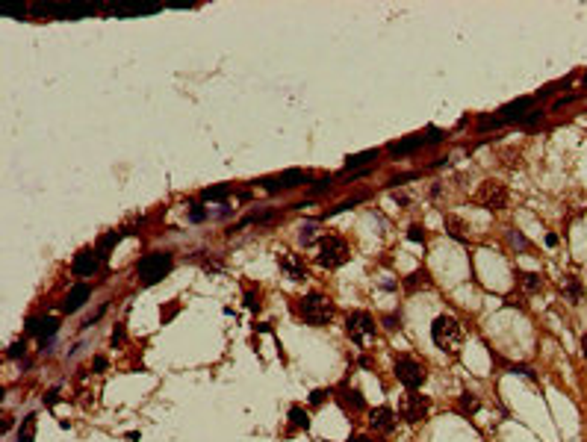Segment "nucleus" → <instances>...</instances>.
Returning a JSON list of instances; mask_svg holds the SVG:
<instances>
[{"mask_svg": "<svg viewBox=\"0 0 587 442\" xmlns=\"http://www.w3.org/2000/svg\"><path fill=\"white\" fill-rule=\"evenodd\" d=\"M89 295H92V289H89V286H86V283H77L74 289H71V292H68V298H65V304H62V310H65V313H77V310H80V307L89 301Z\"/></svg>", "mask_w": 587, "mask_h": 442, "instance_id": "obj_14", "label": "nucleus"}, {"mask_svg": "<svg viewBox=\"0 0 587 442\" xmlns=\"http://www.w3.org/2000/svg\"><path fill=\"white\" fill-rule=\"evenodd\" d=\"M582 357H585V360H587V333H585V336H582Z\"/></svg>", "mask_w": 587, "mask_h": 442, "instance_id": "obj_44", "label": "nucleus"}, {"mask_svg": "<svg viewBox=\"0 0 587 442\" xmlns=\"http://www.w3.org/2000/svg\"><path fill=\"white\" fill-rule=\"evenodd\" d=\"M395 321H398V318H395V316H387V318H384V324H387V327H390V330H395V327H398V324H395Z\"/></svg>", "mask_w": 587, "mask_h": 442, "instance_id": "obj_42", "label": "nucleus"}, {"mask_svg": "<svg viewBox=\"0 0 587 442\" xmlns=\"http://www.w3.org/2000/svg\"><path fill=\"white\" fill-rule=\"evenodd\" d=\"M431 339H434V345L440 348V351H446V354H457V348H460V342H463V330H460L457 318L437 316V318H434V324H431Z\"/></svg>", "mask_w": 587, "mask_h": 442, "instance_id": "obj_1", "label": "nucleus"}, {"mask_svg": "<svg viewBox=\"0 0 587 442\" xmlns=\"http://www.w3.org/2000/svg\"><path fill=\"white\" fill-rule=\"evenodd\" d=\"M348 442H372V440H366V437H351Z\"/></svg>", "mask_w": 587, "mask_h": 442, "instance_id": "obj_45", "label": "nucleus"}, {"mask_svg": "<svg viewBox=\"0 0 587 442\" xmlns=\"http://www.w3.org/2000/svg\"><path fill=\"white\" fill-rule=\"evenodd\" d=\"M437 142H443V133H440L437 127H431V130L425 133V145H437Z\"/></svg>", "mask_w": 587, "mask_h": 442, "instance_id": "obj_33", "label": "nucleus"}, {"mask_svg": "<svg viewBox=\"0 0 587 442\" xmlns=\"http://www.w3.org/2000/svg\"><path fill=\"white\" fill-rule=\"evenodd\" d=\"M499 124H502V118H490V115L478 118V130H496Z\"/></svg>", "mask_w": 587, "mask_h": 442, "instance_id": "obj_31", "label": "nucleus"}, {"mask_svg": "<svg viewBox=\"0 0 587 442\" xmlns=\"http://www.w3.org/2000/svg\"><path fill=\"white\" fill-rule=\"evenodd\" d=\"M56 398H59V392H56V389H53V392H47V398H44V401H47V404H50V407H53V404H56Z\"/></svg>", "mask_w": 587, "mask_h": 442, "instance_id": "obj_41", "label": "nucleus"}, {"mask_svg": "<svg viewBox=\"0 0 587 442\" xmlns=\"http://www.w3.org/2000/svg\"><path fill=\"white\" fill-rule=\"evenodd\" d=\"M290 422H293V428H310V416H307V410H301V407H293L290 410Z\"/></svg>", "mask_w": 587, "mask_h": 442, "instance_id": "obj_24", "label": "nucleus"}, {"mask_svg": "<svg viewBox=\"0 0 587 442\" xmlns=\"http://www.w3.org/2000/svg\"><path fill=\"white\" fill-rule=\"evenodd\" d=\"M33 12H50V15H59V18H86V15L95 12V6H89V3H50V6L35 3Z\"/></svg>", "mask_w": 587, "mask_h": 442, "instance_id": "obj_8", "label": "nucleus"}, {"mask_svg": "<svg viewBox=\"0 0 587 442\" xmlns=\"http://www.w3.org/2000/svg\"><path fill=\"white\" fill-rule=\"evenodd\" d=\"M407 239H410V242H425V227L413 224V227L407 230Z\"/></svg>", "mask_w": 587, "mask_h": 442, "instance_id": "obj_30", "label": "nucleus"}, {"mask_svg": "<svg viewBox=\"0 0 587 442\" xmlns=\"http://www.w3.org/2000/svg\"><path fill=\"white\" fill-rule=\"evenodd\" d=\"M18 354H24V342H15L9 348V357H18Z\"/></svg>", "mask_w": 587, "mask_h": 442, "instance_id": "obj_37", "label": "nucleus"}, {"mask_svg": "<svg viewBox=\"0 0 587 442\" xmlns=\"http://www.w3.org/2000/svg\"><path fill=\"white\" fill-rule=\"evenodd\" d=\"M109 12L118 18H136V15H154L160 12V6H109Z\"/></svg>", "mask_w": 587, "mask_h": 442, "instance_id": "obj_18", "label": "nucleus"}, {"mask_svg": "<svg viewBox=\"0 0 587 442\" xmlns=\"http://www.w3.org/2000/svg\"><path fill=\"white\" fill-rule=\"evenodd\" d=\"M316 239V227L313 224H307V227H301V245H310Z\"/></svg>", "mask_w": 587, "mask_h": 442, "instance_id": "obj_32", "label": "nucleus"}, {"mask_svg": "<svg viewBox=\"0 0 587 442\" xmlns=\"http://www.w3.org/2000/svg\"><path fill=\"white\" fill-rule=\"evenodd\" d=\"M121 236H124V233H106V236L100 239V245H98V253H100V256H106V253L112 251V248L121 242Z\"/></svg>", "mask_w": 587, "mask_h": 442, "instance_id": "obj_22", "label": "nucleus"}, {"mask_svg": "<svg viewBox=\"0 0 587 442\" xmlns=\"http://www.w3.org/2000/svg\"><path fill=\"white\" fill-rule=\"evenodd\" d=\"M298 316L304 318L307 324H313V327H325L327 321L333 318V304H330V298L319 295V292L304 295L298 301Z\"/></svg>", "mask_w": 587, "mask_h": 442, "instance_id": "obj_2", "label": "nucleus"}, {"mask_svg": "<svg viewBox=\"0 0 587 442\" xmlns=\"http://www.w3.org/2000/svg\"><path fill=\"white\" fill-rule=\"evenodd\" d=\"M95 369H98V372L106 369V357H95Z\"/></svg>", "mask_w": 587, "mask_h": 442, "instance_id": "obj_39", "label": "nucleus"}, {"mask_svg": "<svg viewBox=\"0 0 587 442\" xmlns=\"http://www.w3.org/2000/svg\"><path fill=\"white\" fill-rule=\"evenodd\" d=\"M546 245H549V248H555V245H558V236H555V233H549V236H546Z\"/></svg>", "mask_w": 587, "mask_h": 442, "instance_id": "obj_43", "label": "nucleus"}, {"mask_svg": "<svg viewBox=\"0 0 587 442\" xmlns=\"http://www.w3.org/2000/svg\"><path fill=\"white\" fill-rule=\"evenodd\" d=\"M124 342V327H115V333H112V345H121Z\"/></svg>", "mask_w": 587, "mask_h": 442, "instance_id": "obj_36", "label": "nucleus"}, {"mask_svg": "<svg viewBox=\"0 0 587 442\" xmlns=\"http://www.w3.org/2000/svg\"><path fill=\"white\" fill-rule=\"evenodd\" d=\"M339 401H342V407H345V410H354V413L363 410V395H360L357 389H348V386H345V389H339Z\"/></svg>", "mask_w": 587, "mask_h": 442, "instance_id": "obj_19", "label": "nucleus"}, {"mask_svg": "<svg viewBox=\"0 0 587 442\" xmlns=\"http://www.w3.org/2000/svg\"><path fill=\"white\" fill-rule=\"evenodd\" d=\"M189 219H192V221H204V219H207V213H204V210H198V207H195V210H192V216H189Z\"/></svg>", "mask_w": 587, "mask_h": 442, "instance_id": "obj_38", "label": "nucleus"}, {"mask_svg": "<svg viewBox=\"0 0 587 442\" xmlns=\"http://www.w3.org/2000/svg\"><path fill=\"white\" fill-rule=\"evenodd\" d=\"M260 183H263V189H269V192L293 189V186H301V183H310V174L301 171V168H290V171H284L278 177H269V180H260Z\"/></svg>", "mask_w": 587, "mask_h": 442, "instance_id": "obj_10", "label": "nucleus"}, {"mask_svg": "<svg viewBox=\"0 0 587 442\" xmlns=\"http://www.w3.org/2000/svg\"><path fill=\"white\" fill-rule=\"evenodd\" d=\"M395 413L390 410V407H375V410L369 413V425L378 431V434H392L395 431Z\"/></svg>", "mask_w": 587, "mask_h": 442, "instance_id": "obj_12", "label": "nucleus"}, {"mask_svg": "<svg viewBox=\"0 0 587 442\" xmlns=\"http://www.w3.org/2000/svg\"><path fill=\"white\" fill-rule=\"evenodd\" d=\"M531 109H534V97H520V100L502 106L499 112H502V121H522Z\"/></svg>", "mask_w": 587, "mask_h": 442, "instance_id": "obj_13", "label": "nucleus"}, {"mask_svg": "<svg viewBox=\"0 0 587 442\" xmlns=\"http://www.w3.org/2000/svg\"><path fill=\"white\" fill-rule=\"evenodd\" d=\"M425 283H428V280H425V271H413V274L404 280V286H407V289H419V286H425Z\"/></svg>", "mask_w": 587, "mask_h": 442, "instance_id": "obj_29", "label": "nucleus"}, {"mask_svg": "<svg viewBox=\"0 0 587 442\" xmlns=\"http://www.w3.org/2000/svg\"><path fill=\"white\" fill-rule=\"evenodd\" d=\"M520 286L525 292H537L540 286H543V277L537 274V271H522L520 274Z\"/></svg>", "mask_w": 587, "mask_h": 442, "instance_id": "obj_21", "label": "nucleus"}, {"mask_svg": "<svg viewBox=\"0 0 587 442\" xmlns=\"http://www.w3.org/2000/svg\"><path fill=\"white\" fill-rule=\"evenodd\" d=\"M325 395H327L325 389H316V392L310 395V404H322V401H325Z\"/></svg>", "mask_w": 587, "mask_h": 442, "instance_id": "obj_34", "label": "nucleus"}, {"mask_svg": "<svg viewBox=\"0 0 587 442\" xmlns=\"http://www.w3.org/2000/svg\"><path fill=\"white\" fill-rule=\"evenodd\" d=\"M425 148V136H413V139H407V142H395L390 145L387 151H390L392 157H407V154H413V151H419Z\"/></svg>", "mask_w": 587, "mask_h": 442, "instance_id": "obj_17", "label": "nucleus"}, {"mask_svg": "<svg viewBox=\"0 0 587 442\" xmlns=\"http://www.w3.org/2000/svg\"><path fill=\"white\" fill-rule=\"evenodd\" d=\"M564 289L570 292L573 304H579V301H582V283H579V280H576L573 274H567V277H564Z\"/></svg>", "mask_w": 587, "mask_h": 442, "instance_id": "obj_23", "label": "nucleus"}, {"mask_svg": "<svg viewBox=\"0 0 587 442\" xmlns=\"http://www.w3.org/2000/svg\"><path fill=\"white\" fill-rule=\"evenodd\" d=\"M475 204L484 210H502V207H508V189L496 180H484L475 192Z\"/></svg>", "mask_w": 587, "mask_h": 442, "instance_id": "obj_6", "label": "nucleus"}, {"mask_svg": "<svg viewBox=\"0 0 587 442\" xmlns=\"http://www.w3.org/2000/svg\"><path fill=\"white\" fill-rule=\"evenodd\" d=\"M369 159H378V151H363V154H354V157H348V168H357V165H366Z\"/></svg>", "mask_w": 587, "mask_h": 442, "instance_id": "obj_26", "label": "nucleus"}, {"mask_svg": "<svg viewBox=\"0 0 587 442\" xmlns=\"http://www.w3.org/2000/svg\"><path fill=\"white\" fill-rule=\"evenodd\" d=\"M398 413H401V419L404 422H410V425H416V422H422L425 413H428V401H425L422 395H416L413 389L401 398V404H398Z\"/></svg>", "mask_w": 587, "mask_h": 442, "instance_id": "obj_9", "label": "nucleus"}, {"mask_svg": "<svg viewBox=\"0 0 587 442\" xmlns=\"http://www.w3.org/2000/svg\"><path fill=\"white\" fill-rule=\"evenodd\" d=\"M511 242H514V245H520V248H528V242H525V236H522V233H511Z\"/></svg>", "mask_w": 587, "mask_h": 442, "instance_id": "obj_35", "label": "nucleus"}, {"mask_svg": "<svg viewBox=\"0 0 587 442\" xmlns=\"http://www.w3.org/2000/svg\"><path fill=\"white\" fill-rule=\"evenodd\" d=\"M3 15H9V18H18V15H24V9H3Z\"/></svg>", "mask_w": 587, "mask_h": 442, "instance_id": "obj_40", "label": "nucleus"}, {"mask_svg": "<svg viewBox=\"0 0 587 442\" xmlns=\"http://www.w3.org/2000/svg\"><path fill=\"white\" fill-rule=\"evenodd\" d=\"M395 378L401 380L407 389H419L425 383V369L422 363H416L413 357H401L398 363H395Z\"/></svg>", "mask_w": 587, "mask_h": 442, "instance_id": "obj_7", "label": "nucleus"}, {"mask_svg": "<svg viewBox=\"0 0 587 442\" xmlns=\"http://www.w3.org/2000/svg\"><path fill=\"white\" fill-rule=\"evenodd\" d=\"M348 242L345 239H339V236H325L322 242H319V265H325V268H336V265H342L345 259H348Z\"/></svg>", "mask_w": 587, "mask_h": 442, "instance_id": "obj_4", "label": "nucleus"}, {"mask_svg": "<svg viewBox=\"0 0 587 442\" xmlns=\"http://www.w3.org/2000/svg\"><path fill=\"white\" fill-rule=\"evenodd\" d=\"M345 333L351 336V342L357 345H369V339L375 336V318L369 313H351L345 318Z\"/></svg>", "mask_w": 587, "mask_h": 442, "instance_id": "obj_5", "label": "nucleus"}, {"mask_svg": "<svg viewBox=\"0 0 587 442\" xmlns=\"http://www.w3.org/2000/svg\"><path fill=\"white\" fill-rule=\"evenodd\" d=\"M56 327H59V321H56V318H30L27 333H38V336H41V342H44L47 336H53V333H56Z\"/></svg>", "mask_w": 587, "mask_h": 442, "instance_id": "obj_15", "label": "nucleus"}, {"mask_svg": "<svg viewBox=\"0 0 587 442\" xmlns=\"http://www.w3.org/2000/svg\"><path fill=\"white\" fill-rule=\"evenodd\" d=\"M457 410H460V413H475V410H478V398H475L472 392H463V395H460V401H457Z\"/></svg>", "mask_w": 587, "mask_h": 442, "instance_id": "obj_25", "label": "nucleus"}, {"mask_svg": "<svg viewBox=\"0 0 587 442\" xmlns=\"http://www.w3.org/2000/svg\"><path fill=\"white\" fill-rule=\"evenodd\" d=\"M278 262H281V268H284L293 280H304V277H307V268L298 262V256H295V253H284V256H278Z\"/></svg>", "mask_w": 587, "mask_h": 442, "instance_id": "obj_16", "label": "nucleus"}, {"mask_svg": "<svg viewBox=\"0 0 587 442\" xmlns=\"http://www.w3.org/2000/svg\"><path fill=\"white\" fill-rule=\"evenodd\" d=\"M71 268H74V274H80V277L95 274V271L100 268V253L98 251H89V248H86V251H80L77 256H74V265H71Z\"/></svg>", "mask_w": 587, "mask_h": 442, "instance_id": "obj_11", "label": "nucleus"}, {"mask_svg": "<svg viewBox=\"0 0 587 442\" xmlns=\"http://www.w3.org/2000/svg\"><path fill=\"white\" fill-rule=\"evenodd\" d=\"M230 195V186H213V189L204 192V201H222Z\"/></svg>", "mask_w": 587, "mask_h": 442, "instance_id": "obj_27", "label": "nucleus"}, {"mask_svg": "<svg viewBox=\"0 0 587 442\" xmlns=\"http://www.w3.org/2000/svg\"><path fill=\"white\" fill-rule=\"evenodd\" d=\"M446 224H449V230H452V236H455V239H466V233H463V230H466V224H463V221H457L455 216H449Z\"/></svg>", "mask_w": 587, "mask_h": 442, "instance_id": "obj_28", "label": "nucleus"}, {"mask_svg": "<svg viewBox=\"0 0 587 442\" xmlns=\"http://www.w3.org/2000/svg\"><path fill=\"white\" fill-rule=\"evenodd\" d=\"M171 262H174L171 253H165V251L148 253V256H142V259L136 262V274H139V280H142L145 286H154L171 271Z\"/></svg>", "mask_w": 587, "mask_h": 442, "instance_id": "obj_3", "label": "nucleus"}, {"mask_svg": "<svg viewBox=\"0 0 587 442\" xmlns=\"http://www.w3.org/2000/svg\"><path fill=\"white\" fill-rule=\"evenodd\" d=\"M18 442H35V416H27L18 428Z\"/></svg>", "mask_w": 587, "mask_h": 442, "instance_id": "obj_20", "label": "nucleus"}]
</instances>
